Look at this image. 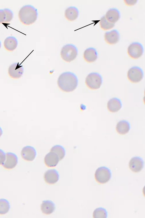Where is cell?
I'll return each instance as SVG.
<instances>
[{"label":"cell","mask_w":145,"mask_h":218,"mask_svg":"<svg viewBox=\"0 0 145 218\" xmlns=\"http://www.w3.org/2000/svg\"><path fill=\"white\" fill-rule=\"evenodd\" d=\"M1 42L0 41V49L1 48Z\"/></svg>","instance_id":"obj_31"},{"label":"cell","mask_w":145,"mask_h":218,"mask_svg":"<svg viewBox=\"0 0 145 218\" xmlns=\"http://www.w3.org/2000/svg\"><path fill=\"white\" fill-rule=\"evenodd\" d=\"M59 175L57 171L55 169L47 170L44 173V179L45 182L49 184H53L57 182Z\"/></svg>","instance_id":"obj_12"},{"label":"cell","mask_w":145,"mask_h":218,"mask_svg":"<svg viewBox=\"0 0 145 218\" xmlns=\"http://www.w3.org/2000/svg\"><path fill=\"white\" fill-rule=\"evenodd\" d=\"M21 154L22 158L24 160L31 161L35 159L36 155V151L33 147L27 146L22 149Z\"/></svg>","instance_id":"obj_11"},{"label":"cell","mask_w":145,"mask_h":218,"mask_svg":"<svg viewBox=\"0 0 145 218\" xmlns=\"http://www.w3.org/2000/svg\"><path fill=\"white\" fill-rule=\"evenodd\" d=\"M6 14V19L4 23H8L10 22L13 17V14L12 11L8 8L3 9Z\"/></svg>","instance_id":"obj_26"},{"label":"cell","mask_w":145,"mask_h":218,"mask_svg":"<svg viewBox=\"0 0 145 218\" xmlns=\"http://www.w3.org/2000/svg\"><path fill=\"white\" fill-rule=\"evenodd\" d=\"M23 72V66L18 62L11 64L8 68V74L10 77L13 78H20L22 75Z\"/></svg>","instance_id":"obj_9"},{"label":"cell","mask_w":145,"mask_h":218,"mask_svg":"<svg viewBox=\"0 0 145 218\" xmlns=\"http://www.w3.org/2000/svg\"><path fill=\"white\" fill-rule=\"evenodd\" d=\"M105 16L108 22L115 24L120 18V13L117 9L112 8L107 11Z\"/></svg>","instance_id":"obj_17"},{"label":"cell","mask_w":145,"mask_h":218,"mask_svg":"<svg viewBox=\"0 0 145 218\" xmlns=\"http://www.w3.org/2000/svg\"><path fill=\"white\" fill-rule=\"evenodd\" d=\"M111 173L108 167L102 166L98 168L96 170L95 178L97 182L103 184L107 182L110 179Z\"/></svg>","instance_id":"obj_4"},{"label":"cell","mask_w":145,"mask_h":218,"mask_svg":"<svg viewBox=\"0 0 145 218\" xmlns=\"http://www.w3.org/2000/svg\"><path fill=\"white\" fill-rule=\"evenodd\" d=\"M130 128V124L128 121L125 120H122L117 123L116 130L119 134L124 135L128 132Z\"/></svg>","instance_id":"obj_21"},{"label":"cell","mask_w":145,"mask_h":218,"mask_svg":"<svg viewBox=\"0 0 145 218\" xmlns=\"http://www.w3.org/2000/svg\"><path fill=\"white\" fill-rule=\"evenodd\" d=\"M79 14V10L76 7L70 6L66 9L64 16L69 21H72L77 19Z\"/></svg>","instance_id":"obj_19"},{"label":"cell","mask_w":145,"mask_h":218,"mask_svg":"<svg viewBox=\"0 0 145 218\" xmlns=\"http://www.w3.org/2000/svg\"><path fill=\"white\" fill-rule=\"evenodd\" d=\"M143 77V71L138 67H133L130 68L128 72L127 77L132 83H136L140 82Z\"/></svg>","instance_id":"obj_7"},{"label":"cell","mask_w":145,"mask_h":218,"mask_svg":"<svg viewBox=\"0 0 145 218\" xmlns=\"http://www.w3.org/2000/svg\"><path fill=\"white\" fill-rule=\"evenodd\" d=\"M144 162L142 159L139 156H135L129 161V167L133 171L137 173L140 171L144 167Z\"/></svg>","instance_id":"obj_10"},{"label":"cell","mask_w":145,"mask_h":218,"mask_svg":"<svg viewBox=\"0 0 145 218\" xmlns=\"http://www.w3.org/2000/svg\"><path fill=\"white\" fill-rule=\"evenodd\" d=\"M119 34L117 30H113L105 33L104 40L107 43L113 44L117 43L119 39Z\"/></svg>","instance_id":"obj_14"},{"label":"cell","mask_w":145,"mask_h":218,"mask_svg":"<svg viewBox=\"0 0 145 218\" xmlns=\"http://www.w3.org/2000/svg\"><path fill=\"white\" fill-rule=\"evenodd\" d=\"M18 41L14 37L10 36L7 37L4 40L3 45L5 49L9 51H12L17 46Z\"/></svg>","instance_id":"obj_20"},{"label":"cell","mask_w":145,"mask_h":218,"mask_svg":"<svg viewBox=\"0 0 145 218\" xmlns=\"http://www.w3.org/2000/svg\"><path fill=\"white\" fill-rule=\"evenodd\" d=\"M2 134V130L1 128L0 127V137Z\"/></svg>","instance_id":"obj_30"},{"label":"cell","mask_w":145,"mask_h":218,"mask_svg":"<svg viewBox=\"0 0 145 218\" xmlns=\"http://www.w3.org/2000/svg\"><path fill=\"white\" fill-rule=\"evenodd\" d=\"M6 156V154L4 151L0 149V165H2L4 162Z\"/></svg>","instance_id":"obj_28"},{"label":"cell","mask_w":145,"mask_h":218,"mask_svg":"<svg viewBox=\"0 0 145 218\" xmlns=\"http://www.w3.org/2000/svg\"><path fill=\"white\" fill-rule=\"evenodd\" d=\"M107 217V212L106 210L102 207L96 208L93 213L94 218H106Z\"/></svg>","instance_id":"obj_24"},{"label":"cell","mask_w":145,"mask_h":218,"mask_svg":"<svg viewBox=\"0 0 145 218\" xmlns=\"http://www.w3.org/2000/svg\"><path fill=\"white\" fill-rule=\"evenodd\" d=\"M144 49L142 45L138 42H134L128 46L127 53L129 56L133 59H137L142 55Z\"/></svg>","instance_id":"obj_6"},{"label":"cell","mask_w":145,"mask_h":218,"mask_svg":"<svg viewBox=\"0 0 145 218\" xmlns=\"http://www.w3.org/2000/svg\"><path fill=\"white\" fill-rule=\"evenodd\" d=\"M18 162V157L15 154L7 152L6 154L5 160L2 165L5 168L10 169L14 168Z\"/></svg>","instance_id":"obj_8"},{"label":"cell","mask_w":145,"mask_h":218,"mask_svg":"<svg viewBox=\"0 0 145 218\" xmlns=\"http://www.w3.org/2000/svg\"><path fill=\"white\" fill-rule=\"evenodd\" d=\"M41 209L42 213L48 215L52 213L55 209L54 203L50 200L43 201L41 206Z\"/></svg>","instance_id":"obj_18"},{"label":"cell","mask_w":145,"mask_h":218,"mask_svg":"<svg viewBox=\"0 0 145 218\" xmlns=\"http://www.w3.org/2000/svg\"><path fill=\"white\" fill-rule=\"evenodd\" d=\"M78 54L77 48L72 44H67L61 48L60 55L65 61L70 62L75 59Z\"/></svg>","instance_id":"obj_3"},{"label":"cell","mask_w":145,"mask_h":218,"mask_svg":"<svg viewBox=\"0 0 145 218\" xmlns=\"http://www.w3.org/2000/svg\"><path fill=\"white\" fill-rule=\"evenodd\" d=\"M59 161L57 155L55 153L51 151L46 155L44 159L45 164L49 167H56Z\"/></svg>","instance_id":"obj_13"},{"label":"cell","mask_w":145,"mask_h":218,"mask_svg":"<svg viewBox=\"0 0 145 218\" xmlns=\"http://www.w3.org/2000/svg\"><path fill=\"white\" fill-rule=\"evenodd\" d=\"M6 19V14L3 9H0V24L4 23Z\"/></svg>","instance_id":"obj_27"},{"label":"cell","mask_w":145,"mask_h":218,"mask_svg":"<svg viewBox=\"0 0 145 218\" xmlns=\"http://www.w3.org/2000/svg\"><path fill=\"white\" fill-rule=\"evenodd\" d=\"M84 60L88 62H95L97 58V54L96 50L93 47L87 49L83 54Z\"/></svg>","instance_id":"obj_15"},{"label":"cell","mask_w":145,"mask_h":218,"mask_svg":"<svg viewBox=\"0 0 145 218\" xmlns=\"http://www.w3.org/2000/svg\"><path fill=\"white\" fill-rule=\"evenodd\" d=\"M122 107L120 100L116 98H112L109 100L107 103L108 110L111 112H116L118 111Z\"/></svg>","instance_id":"obj_16"},{"label":"cell","mask_w":145,"mask_h":218,"mask_svg":"<svg viewBox=\"0 0 145 218\" xmlns=\"http://www.w3.org/2000/svg\"><path fill=\"white\" fill-rule=\"evenodd\" d=\"M50 151L56 153L58 156L59 160L63 159L65 154L64 148L60 145H56L53 146L51 149Z\"/></svg>","instance_id":"obj_22"},{"label":"cell","mask_w":145,"mask_h":218,"mask_svg":"<svg viewBox=\"0 0 145 218\" xmlns=\"http://www.w3.org/2000/svg\"><path fill=\"white\" fill-rule=\"evenodd\" d=\"M115 23L108 22L105 16L102 17L100 19L99 25L101 28L104 30H108L113 28L115 26Z\"/></svg>","instance_id":"obj_25"},{"label":"cell","mask_w":145,"mask_h":218,"mask_svg":"<svg viewBox=\"0 0 145 218\" xmlns=\"http://www.w3.org/2000/svg\"><path fill=\"white\" fill-rule=\"evenodd\" d=\"M38 16L37 10L33 6L27 5L20 9L18 17L20 21L23 24L30 25L37 20Z\"/></svg>","instance_id":"obj_2"},{"label":"cell","mask_w":145,"mask_h":218,"mask_svg":"<svg viewBox=\"0 0 145 218\" xmlns=\"http://www.w3.org/2000/svg\"><path fill=\"white\" fill-rule=\"evenodd\" d=\"M137 0H125L124 1L125 3L127 5L133 6L135 5L137 2Z\"/></svg>","instance_id":"obj_29"},{"label":"cell","mask_w":145,"mask_h":218,"mask_svg":"<svg viewBox=\"0 0 145 218\" xmlns=\"http://www.w3.org/2000/svg\"><path fill=\"white\" fill-rule=\"evenodd\" d=\"M102 78L100 75L96 72L89 74L86 77L85 83L90 89L95 90L99 89L102 83Z\"/></svg>","instance_id":"obj_5"},{"label":"cell","mask_w":145,"mask_h":218,"mask_svg":"<svg viewBox=\"0 0 145 218\" xmlns=\"http://www.w3.org/2000/svg\"><path fill=\"white\" fill-rule=\"evenodd\" d=\"M78 83L76 76L70 72H66L61 74L57 80L59 88L62 91L66 92H70L74 90L77 86Z\"/></svg>","instance_id":"obj_1"},{"label":"cell","mask_w":145,"mask_h":218,"mask_svg":"<svg viewBox=\"0 0 145 218\" xmlns=\"http://www.w3.org/2000/svg\"><path fill=\"white\" fill-rule=\"evenodd\" d=\"M10 208L9 202L4 199H0V215L7 213Z\"/></svg>","instance_id":"obj_23"}]
</instances>
